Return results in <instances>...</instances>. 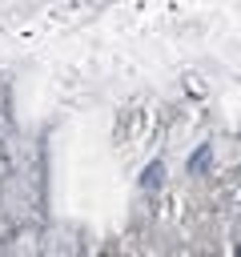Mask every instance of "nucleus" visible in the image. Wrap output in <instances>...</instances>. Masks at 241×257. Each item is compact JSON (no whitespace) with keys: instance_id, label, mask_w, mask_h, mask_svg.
Listing matches in <instances>:
<instances>
[{"instance_id":"obj_1","label":"nucleus","mask_w":241,"mask_h":257,"mask_svg":"<svg viewBox=\"0 0 241 257\" xmlns=\"http://www.w3.org/2000/svg\"><path fill=\"white\" fill-rule=\"evenodd\" d=\"M237 257H241V245H237Z\"/></svg>"}]
</instances>
